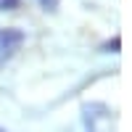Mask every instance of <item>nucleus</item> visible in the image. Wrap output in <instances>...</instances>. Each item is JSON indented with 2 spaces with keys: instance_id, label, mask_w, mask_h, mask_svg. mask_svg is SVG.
Returning a JSON list of instances; mask_svg holds the SVG:
<instances>
[{
  "instance_id": "5",
  "label": "nucleus",
  "mask_w": 132,
  "mask_h": 132,
  "mask_svg": "<svg viewBox=\"0 0 132 132\" xmlns=\"http://www.w3.org/2000/svg\"><path fill=\"white\" fill-rule=\"evenodd\" d=\"M0 132H3V129H0Z\"/></svg>"
},
{
  "instance_id": "3",
  "label": "nucleus",
  "mask_w": 132,
  "mask_h": 132,
  "mask_svg": "<svg viewBox=\"0 0 132 132\" xmlns=\"http://www.w3.org/2000/svg\"><path fill=\"white\" fill-rule=\"evenodd\" d=\"M37 3L45 8V11H56V5H58V0H37Z\"/></svg>"
},
{
  "instance_id": "1",
  "label": "nucleus",
  "mask_w": 132,
  "mask_h": 132,
  "mask_svg": "<svg viewBox=\"0 0 132 132\" xmlns=\"http://www.w3.org/2000/svg\"><path fill=\"white\" fill-rule=\"evenodd\" d=\"M24 45V32L16 27H0V63L8 61L13 53Z\"/></svg>"
},
{
  "instance_id": "4",
  "label": "nucleus",
  "mask_w": 132,
  "mask_h": 132,
  "mask_svg": "<svg viewBox=\"0 0 132 132\" xmlns=\"http://www.w3.org/2000/svg\"><path fill=\"white\" fill-rule=\"evenodd\" d=\"M103 50H111V53H119V37H114V42H106Z\"/></svg>"
},
{
  "instance_id": "2",
  "label": "nucleus",
  "mask_w": 132,
  "mask_h": 132,
  "mask_svg": "<svg viewBox=\"0 0 132 132\" xmlns=\"http://www.w3.org/2000/svg\"><path fill=\"white\" fill-rule=\"evenodd\" d=\"M19 3L21 0H0V11H13V8H19Z\"/></svg>"
}]
</instances>
